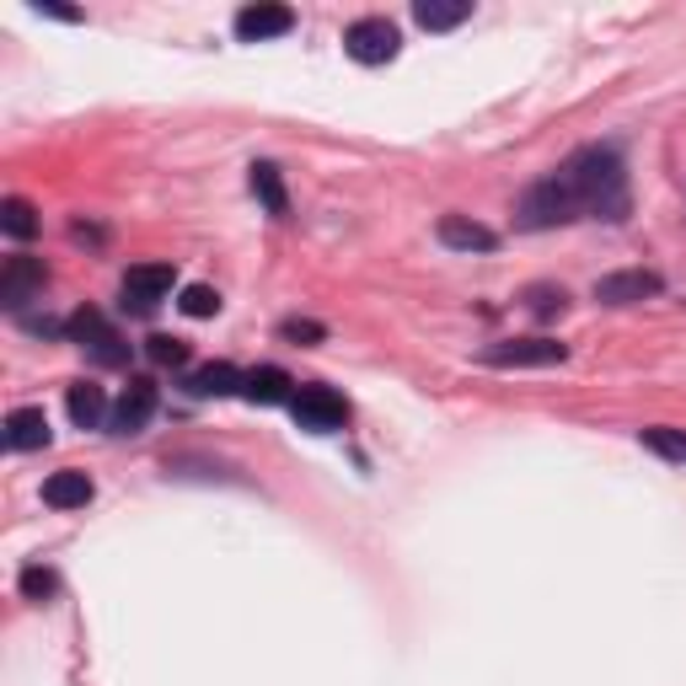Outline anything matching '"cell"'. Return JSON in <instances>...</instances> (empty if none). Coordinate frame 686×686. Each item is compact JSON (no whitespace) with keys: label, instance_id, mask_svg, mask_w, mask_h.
Here are the masks:
<instances>
[{"label":"cell","instance_id":"1","mask_svg":"<svg viewBox=\"0 0 686 686\" xmlns=\"http://www.w3.org/2000/svg\"><path fill=\"white\" fill-rule=\"evenodd\" d=\"M558 172L568 178L585 220H612V226L627 220V209H633V199H627V172H623V156L612 146H579Z\"/></svg>","mask_w":686,"mask_h":686},{"label":"cell","instance_id":"2","mask_svg":"<svg viewBox=\"0 0 686 686\" xmlns=\"http://www.w3.org/2000/svg\"><path fill=\"white\" fill-rule=\"evenodd\" d=\"M568 220H585V215H579V199H574L564 172H547L541 182L526 188V199H520V226L526 231H553V226H568Z\"/></svg>","mask_w":686,"mask_h":686},{"label":"cell","instance_id":"3","mask_svg":"<svg viewBox=\"0 0 686 686\" xmlns=\"http://www.w3.org/2000/svg\"><path fill=\"white\" fill-rule=\"evenodd\" d=\"M64 338L76 344V349H87L97 365H108V370H123L129 365V344H123V332L97 311V306H81L70 322H64Z\"/></svg>","mask_w":686,"mask_h":686},{"label":"cell","instance_id":"4","mask_svg":"<svg viewBox=\"0 0 686 686\" xmlns=\"http://www.w3.org/2000/svg\"><path fill=\"white\" fill-rule=\"evenodd\" d=\"M172 285H178V269H172V264H135L119 285V306L135 311V317H150L161 300L172 296Z\"/></svg>","mask_w":686,"mask_h":686},{"label":"cell","instance_id":"5","mask_svg":"<svg viewBox=\"0 0 686 686\" xmlns=\"http://www.w3.org/2000/svg\"><path fill=\"white\" fill-rule=\"evenodd\" d=\"M344 49H349L355 64H387L402 49V32L391 28L387 17H359L355 28L344 32Z\"/></svg>","mask_w":686,"mask_h":686},{"label":"cell","instance_id":"6","mask_svg":"<svg viewBox=\"0 0 686 686\" xmlns=\"http://www.w3.org/2000/svg\"><path fill=\"white\" fill-rule=\"evenodd\" d=\"M290 414H296V424L306 435H332V429L349 424V402L332 387H300L296 402H290Z\"/></svg>","mask_w":686,"mask_h":686},{"label":"cell","instance_id":"7","mask_svg":"<svg viewBox=\"0 0 686 686\" xmlns=\"http://www.w3.org/2000/svg\"><path fill=\"white\" fill-rule=\"evenodd\" d=\"M568 344L558 338H505V344H488L483 365H499V370H526V365H564Z\"/></svg>","mask_w":686,"mask_h":686},{"label":"cell","instance_id":"8","mask_svg":"<svg viewBox=\"0 0 686 686\" xmlns=\"http://www.w3.org/2000/svg\"><path fill=\"white\" fill-rule=\"evenodd\" d=\"M43 285H49L43 258H6V269H0V306L6 311H22L28 300L43 296Z\"/></svg>","mask_w":686,"mask_h":686},{"label":"cell","instance_id":"9","mask_svg":"<svg viewBox=\"0 0 686 686\" xmlns=\"http://www.w3.org/2000/svg\"><path fill=\"white\" fill-rule=\"evenodd\" d=\"M665 290V279L649 269H623V274H600L596 279V300L600 306H638Z\"/></svg>","mask_w":686,"mask_h":686},{"label":"cell","instance_id":"10","mask_svg":"<svg viewBox=\"0 0 686 686\" xmlns=\"http://www.w3.org/2000/svg\"><path fill=\"white\" fill-rule=\"evenodd\" d=\"M290 28H296V11L290 6H274V0H258V6H241L237 11L241 43H269V38H285Z\"/></svg>","mask_w":686,"mask_h":686},{"label":"cell","instance_id":"11","mask_svg":"<svg viewBox=\"0 0 686 686\" xmlns=\"http://www.w3.org/2000/svg\"><path fill=\"white\" fill-rule=\"evenodd\" d=\"M150 418H156V381L135 376V381L123 387V397L113 402V418H108V429H113V435H140Z\"/></svg>","mask_w":686,"mask_h":686},{"label":"cell","instance_id":"12","mask_svg":"<svg viewBox=\"0 0 686 686\" xmlns=\"http://www.w3.org/2000/svg\"><path fill=\"white\" fill-rule=\"evenodd\" d=\"M241 397H247V402H258V408L296 402V381H290V370H279V365H258V370H247V376H241Z\"/></svg>","mask_w":686,"mask_h":686},{"label":"cell","instance_id":"13","mask_svg":"<svg viewBox=\"0 0 686 686\" xmlns=\"http://www.w3.org/2000/svg\"><path fill=\"white\" fill-rule=\"evenodd\" d=\"M435 237L446 241L450 252H494V247H499V231H488V226L467 220V215H440Z\"/></svg>","mask_w":686,"mask_h":686},{"label":"cell","instance_id":"14","mask_svg":"<svg viewBox=\"0 0 686 686\" xmlns=\"http://www.w3.org/2000/svg\"><path fill=\"white\" fill-rule=\"evenodd\" d=\"M91 494H97V483L81 467H64V473H54V478L43 483V505L49 509H87Z\"/></svg>","mask_w":686,"mask_h":686},{"label":"cell","instance_id":"15","mask_svg":"<svg viewBox=\"0 0 686 686\" xmlns=\"http://www.w3.org/2000/svg\"><path fill=\"white\" fill-rule=\"evenodd\" d=\"M54 440V429H49V414L43 408H17V414H6V446L11 450H43Z\"/></svg>","mask_w":686,"mask_h":686},{"label":"cell","instance_id":"16","mask_svg":"<svg viewBox=\"0 0 686 686\" xmlns=\"http://www.w3.org/2000/svg\"><path fill=\"white\" fill-rule=\"evenodd\" d=\"M473 17V0H414V22L424 32H450Z\"/></svg>","mask_w":686,"mask_h":686},{"label":"cell","instance_id":"17","mask_svg":"<svg viewBox=\"0 0 686 686\" xmlns=\"http://www.w3.org/2000/svg\"><path fill=\"white\" fill-rule=\"evenodd\" d=\"M64 408H70V424H76V429H97L102 418H113L102 387H91V381H76V387L64 391Z\"/></svg>","mask_w":686,"mask_h":686},{"label":"cell","instance_id":"18","mask_svg":"<svg viewBox=\"0 0 686 686\" xmlns=\"http://www.w3.org/2000/svg\"><path fill=\"white\" fill-rule=\"evenodd\" d=\"M182 387L193 391V397H231V391H241V370L226 365V359H215V365H199Z\"/></svg>","mask_w":686,"mask_h":686},{"label":"cell","instance_id":"19","mask_svg":"<svg viewBox=\"0 0 686 686\" xmlns=\"http://www.w3.org/2000/svg\"><path fill=\"white\" fill-rule=\"evenodd\" d=\"M252 193L264 199L274 220H285L290 215V193H285V172L274 167V161H252Z\"/></svg>","mask_w":686,"mask_h":686},{"label":"cell","instance_id":"20","mask_svg":"<svg viewBox=\"0 0 686 686\" xmlns=\"http://www.w3.org/2000/svg\"><path fill=\"white\" fill-rule=\"evenodd\" d=\"M0 231L17 241L38 237V209H32L28 199H6V205H0Z\"/></svg>","mask_w":686,"mask_h":686},{"label":"cell","instance_id":"21","mask_svg":"<svg viewBox=\"0 0 686 686\" xmlns=\"http://www.w3.org/2000/svg\"><path fill=\"white\" fill-rule=\"evenodd\" d=\"M526 306H531L537 322H553V317L568 311V290L564 285H531V290H526Z\"/></svg>","mask_w":686,"mask_h":686},{"label":"cell","instance_id":"22","mask_svg":"<svg viewBox=\"0 0 686 686\" xmlns=\"http://www.w3.org/2000/svg\"><path fill=\"white\" fill-rule=\"evenodd\" d=\"M638 440L649 450H659L665 461H686V429H665V424H659V429H644Z\"/></svg>","mask_w":686,"mask_h":686},{"label":"cell","instance_id":"23","mask_svg":"<svg viewBox=\"0 0 686 686\" xmlns=\"http://www.w3.org/2000/svg\"><path fill=\"white\" fill-rule=\"evenodd\" d=\"M279 338H285V344H296V349H317V344L328 338V328H322V322H311V317H290V322L279 328Z\"/></svg>","mask_w":686,"mask_h":686},{"label":"cell","instance_id":"24","mask_svg":"<svg viewBox=\"0 0 686 686\" xmlns=\"http://www.w3.org/2000/svg\"><path fill=\"white\" fill-rule=\"evenodd\" d=\"M178 306L188 311V317H215L220 311V290H209V285H188L178 296Z\"/></svg>","mask_w":686,"mask_h":686},{"label":"cell","instance_id":"25","mask_svg":"<svg viewBox=\"0 0 686 686\" xmlns=\"http://www.w3.org/2000/svg\"><path fill=\"white\" fill-rule=\"evenodd\" d=\"M146 355L156 359V365H188V344H182V338H167V332H156V338H146Z\"/></svg>","mask_w":686,"mask_h":686},{"label":"cell","instance_id":"26","mask_svg":"<svg viewBox=\"0 0 686 686\" xmlns=\"http://www.w3.org/2000/svg\"><path fill=\"white\" fill-rule=\"evenodd\" d=\"M54 590H60V579L49 568H22V596L28 600H49Z\"/></svg>","mask_w":686,"mask_h":686},{"label":"cell","instance_id":"27","mask_svg":"<svg viewBox=\"0 0 686 686\" xmlns=\"http://www.w3.org/2000/svg\"><path fill=\"white\" fill-rule=\"evenodd\" d=\"M32 11H38V17H54V22H81V11H76V6H54V0H38Z\"/></svg>","mask_w":686,"mask_h":686}]
</instances>
